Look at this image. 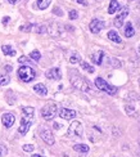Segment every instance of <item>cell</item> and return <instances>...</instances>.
<instances>
[{
	"label": "cell",
	"instance_id": "6da1fadb",
	"mask_svg": "<svg viewBox=\"0 0 140 157\" xmlns=\"http://www.w3.org/2000/svg\"><path fill=\"white\" fill-rule=\"evenodd\" d=\"M22 112H23V116H22L21 126H19L18 132H19V134L25 135L26 133L28 132L31 124H32V121H34L35 109H34V107H23V108H22Z\"/></svg>",
	"mask_w": 140,
	"mask_h": 157
},
{
	"label": "cell",
	"instance_id": "7a4b0ae2",
	"mask_svg": "<svg viewBox=\"0 0 140 157\" xmlns=\"http://www.w3.org/2000/svg\"><path fill=\"white\" fill-rule=\"evenodd\" d=\"M70 80H71V84L75 88H77L78 90H81V91H90V84H89V81L85 80V78L80 75L78 72H76V71H73V75H71Z\"/></svg>",
	"mask_w": 140,
	"mask_h": 157
},
{
	"label": "cell",
	"instance_id": "3957f363",
	"mask_svg": "<svg viewBox=\"0 0 140 157\" xmlns=\"http://www.w3.org/2000/svg\"><path fill=\"white\" fill-rule=\"evenodd\" d=\"M95 85H96V88L99 90H103L104 93H107L108 95H115L117 93V88L116 86H113V85H109L107 81H104L102 77H96L95 78Z\"/></svg>",
	"mask_w": 140,
	"mask_h": 157
},
{
	"label": "cell",
	"instance_id": "277c9868",
	"mask_svg": "<svg viewBox=\"0 0 140 157\" xmlns=\"http://www.w3.org/2000/svg\"><path fill=\"white\" fill-rule=\"evenodd\" d=\"M18 76H19V78H21L22 81L30 82V81H32L35 78L36 72L28 66H22V67L18 68Z\"/></svg>",
	"mask_w": 140,
	"mask_h": 157
},
{
	"label": "cell",
	"instance_id": "5b68a950",
	"mask_svg": "<svg viewBox=\"0 0 140 157\" xmlns=\"http://www.w3.org/2000/svg\"><path fill=\"white\" fill-rule=\"evenodd\" d=\"M57 112H58V107L54 103H48L41 108V116L45 120H53L57 116Z\"/></svg>",
	"mask_w": 140,
	"mask_h": 157
},
{
	"label": "cell",
	"instance_id": "8992f818",
	"mask_svg": "<svg viewBox=\"0 0 140 157\" xmlns=\"http://www.w3.org/2000/svg\"><path fill=\"white\" fill-rule=\"evenodd\" d=\"M68 138H81L82 136V124L80 121H73L67 132Z\"/></svg>",
	"mask_w": 140,
	"mask_h": 157
},
{
	"label": "cell",
	"instance_id": "52a82bcc",
	"mask_svg": "<svg viewBox=\"0 0 140 157\" xmlns=\"http://www.w3.org/2000/svg\"><path fill=\"white\" fill-rule=\"evenodd\" d=\"M46 31L49 32L50 36L58 37V36H61V34H62V27H61V25H59L58 22H51L48 27H46Z\"/></svg>",
	"mask_w": 140,
	"mask_h": 157
},
{
	"label": "cell",
	"instance_id": "ba28073f",
	"mask_svg": "<svg viewBox=\"0 0 140 157\" xmlns=\"http://www.w3.org/2000/svg\"><path fill=\"white\" fill-rule=\"evenodd\" d=\"M129 16V8L127 6H123V8L121 9V12L117 14V17L115 18V26L116 27H121V26L123 25V21L125 18Z\"/></svg>",
	"mask_w": 140,
	"mask_h": 157
},
{
	"label": "cell",
	"instance_id": "9c48e42d",
	"mask_svg": "<svg viewBox=\"0 0 140 157\" xmlns=\"http://www.w3.org/2000/svg\"><path fill=\"white\" fill-rule=\"evenodd\" d=\"M90 31L93 32V34H99L102 30H103V27H104V22L103 21H100V19H93V21L90 22Z\"/></svg>",
	"mask_w": 140,
	"mask_h": 157
},
{
	"label": "cell",
	"instance_id": "30bf717a",
	"mask_svg": "<svg viewBox=\"0 0 140 157\" xmlns=\"http://www.w3.org/2000/svg\"><path fill=\"white\" fill-rule=\"evenodd\" d=\"M41 139L49 146L54 144V136H53V133L50 132L49 129H44L41 132Z\"/></svg>",
	"mask_w": 140,
	"mask_h": 157
},
{
	"label": "cell",
	"instance_id": "8fae6325",
	"mask_svg": "<svg viewBox=\"0 0 140 157\" xmlns=\"http://www.w3.org/2000/svg\"><path fill=\"white\" fill-rule=\"evenodd\" d=\"M59 116H61L63 120H72L76 117V111L68 109V108H62L59 111Z\"/></svg>",
	"mask_w": 140,
	"mask_h": 157
},
{
	"label": "cell",
	"instance_id": "7c38bea8",
	"mask_svg": "<svg viewBox=\"0 0 140 157\" xmlns=\"http://www.w3.org/2000/svg\"><path fill=\"white\" fill-rule=\"evenodd\" d=\"M45 76L48 77V78H50V80H61V77H62V75H61V70H59L58 67L50 68L48 72L45 74Z\"/></svg>",
	"mask_w": 140,
	"mask_h": 157
},
{
	"label": "cell",
	"instance_id": "4fadbf2b",
	"mask_svg": "<svg viewBox=\"0 0 140 157\" xmlns=\"http://www.w3.org/2000/svg\"><path fill=\"white\" fill-rule=\"evenodd\" d=\"M14 121H16V117L13 113H4L2 117V122L5 128H10L14 124Z\"/></svg>",
	"mask_w": 140,
	"mask_h": 157
},
{
	"label": "cell",
	"instance_id": "5bb4252c",
	"mask_svg": "<svg viewBox=\"0 0 140 157\" xmlns=\"http://www.w3.org/2000/svg\"><path fill=\"white\" fill-rule=\"evenodd\" d=\"M34 90L36 91L39 95H41V97L48 94V89H46V86H45L44 84H36L35 86H34Z\"/></svg>",
	"mask_w": 140,
	"mask_h": 157
},
{
	"label": "cell",
	"instance_id": "9a60e30c",
	"mask_svg": "<svg viewBox=\"0 0 140 157\" xmlns=\"http://www.w3.org/2000/svg\"><path fill=\"white\" fill-rule=\"evenodd\" d=\"M103 57H104V52L99 50V52H96V53H94L91 56V59H93V62H94L95 64H102Z\"/></svg>",
	"mask_w": 140,
	"mask_h": 157
},
{
	"label": "cell",
	"instance_id": "2e32d148",
	"mask_svg": "<svg viewBox=\"0 0 140 157\" xmlns=\"http://www.w3.org/2000/svg\"><path fill=\"white\" fill-rule=\"evenodd\" d=\"M108 39H109V40H112V41L117 43V44H121V43H122V40H121V37H119V35L117 34L116 31H113V30L108 32Z\"/></svg>",
	"mask_w": 140,
	"mask_h": 157
},
{
	"label": "cell",
	"instance_id": "e0dca14e",
	"mask_svg": "<svg viewBox=\"0 0 140 157\" xmlns=\"http://www.w3.org/2000/svg\"><path fill=\"white\" fill-rule=\"evenodd\" d=\"M135 34V31H134V27H132V23L129 22V23H126V27H125V35L127 36V37H132Z\"/></svg>",
	"mask_w": 140,
	"mask_h": 157
},
{
	"label": "cell",
	"instance_id": "ac0fdd59",
	"mask_svg": "<svg viewBox=\"0 0 140 157\" xmlns=\"http://www.w3.org/2000/svg\"><path fill=\"white\" fill-rule=\"evenodd\" d=\"M73 149L76 152H81V153H88L89 152V147L86 144H75L73 146Z\"/></svg>",
	"mask_w": 140,
	"mask_h": 157
},
{
	"label": "cell",
	"instance_id": "d6986e66",
	"mask_svg": "<svg viewBox=\"0 0 140 157\" xmlns=\"http://www.w3.org/2000/svg\"><path fill=\"white\" fill-rule=\"evenodd\" d=\"M2 50H3V53L6 54V56H16V50L13 49L10 45H3Z\"/></svg>",
	"mask_w": 140,
	"mask_h": 157
},
{
	"label": "cell",
	"instance_id": "ffe728a7",
	"mask_svg": "<svg viewBox=\"0 0 140 157\" xmlns=\"http://www.w3.org/2000/svg\"><path fill=\"white\" fill-rule=\"evenodd\" d=\"M119 8V4H118V2L117 0H112V2L109 3V8H108V13H115L117 9Z\"/></svg>",
	"mask_w": 140,
	"mask_h": 157
},
{
	"label": "cell",
	"instance_id": "44dd1931",
	"mask_svg": "<svg viewBox=\"0 0 140 157\" xmlns=\"http://www.w3.org/2000/svg\"><path fill=\"white\" fill-rule=\"evenodd\" d=\"M51 3V0H37V8L39 9H46Z\"/></svg>",
	"mask_w": 140,
	"mask_h": 157
},
{
	"label": "cell",
	"instance_id": "7402d4cb",
	"mask_svg": "<svg viewBox=\"0 0 140 157\" xmlns=\"http://www.w3.org/2000/svg\"><path fill=\"white\" fill-rule=\"evenodd\" d=\"M10 81V77L9 75H4V74H0V85H8Z\"/></svg>",
	"mask_w": 140,
	"mask_h": 157
},
{
	"label": "cell",
	"instance_id": "603a6c76",
	"mask_svg": "<svg viewBox=\"0 0 140 157\" xmlns=\"http://www.w3.org/2000/svg\"><path fill=\"white\" fill-rule=\"evenodd\" d=\"M70 62H71L72 64H76V63H78V62H81V57H80V54H77V53H73V54L71 56V58H70Z\"/></svg>",
	"mask_w": 140,
	"mask_h": 157
},
{
	"label": "cell",
	"instance_id": "cb8c5ba5",
	"mask_svg": "<svg viewBox=\"0 0 140 157\" xmlns=\"http://www.w3.org/2000/svg\"><path fill=\"white\" fill-rule=\"evenodd\" d=\"M81 67H82L85 71H88L89 74H93V72H94V67H91L88 62H81Z\"/></svg>",
	"mask_w": 140,
	"mask_h": 157
},
{
	"label": "cell",
	"instance_id": "d4e9b609",
	"mask_svg": "<svg viewBox=\"0 0 140 157\" xmlns=\"http://www.w3.org/2000/svg\"><path fill=\"white\" fill-rule=\"evenodd\" d=\"M30 57H31L34 61H40V58H41V54H40L39 50H32L31 54H30Z\"/></svg>",
	"mask_w": 140,
	"mask_h": 157
},
{
	"label": "cell",
	"instance_id": "484cf974",
	"mask_svg": "<svg viewBox=\"0 0 140 157\" xmlns=\"http://www.w3.org/2000/svg\"><path fill=\"white\" fill-rule=\"evenodd\" d=\"M32 27H34V25H32V23H27V25H25V26H21L19 30H21V31H26V32H30L32 30Z\"/></svg>",
	"mask_w": 140,
	"mask_h": 157
},
{
	"label": "cell",
	"instance_id": "4316f807",
	"mask_svg": "<svg viewBox=\"0 0 140 157\" xmlns=\"http://www.w3.org/2000/svg\"><path fill=\"white\" fill-rule=\"evenodd\" d=\"M6 153H8V149H6V147L3 146V144H0V157H4Z\"/></svg>",
	"mask_w": 140,
	"mask_h": 157
},
{
	"label": "cell",
	"instance_id": "83f0119b",
	"mask_svg": "<svg viewBox=\"0 0 140 157\" xmlns=\"http://www.w3.org/2000/svg\"><path fill=\"white\" fill-rule=\"evenodd\" d=\"M34 149H35V147L32 146V144H25L23 146V151L25 152H32Z\"/></svg>",
	"mask_w": 140,
	"mask_h": 157
},
{
	"label": "cell",
	"instance_id": "f1b7e54d",
	"mask_svg": "<svg viewBox=\"0 0 140 157\" xmlns=\"http://www.w3.org/2000/svg\"><path fill=\"white\" fill-rule=\"evenodd\" d=\"M18 62H19V63H31L27 57H19V58H18Z\"/></svg>",
	"mask_w": 140,
	"mask_h": 157
},
{
	"label": "cell",
	"instance_id": "f546056e",
	"mask_svg": "<svg viewBox=\"0 0 140 157\" xmlns=\"http://www.w3.org/2000/svg\"><path fill=\"white\" fill-rule=\"evenodd\" d=\"M77 17H78V14H77L76 10H71L70 12V19H76Z\"/></svg>",
	"mask_w": 140,
	"mask_h": 157
},
{
	"label": "cell",
	"instance_id": "4dcf8cb0",
	"mask_svg": "<svg viewBox=\"0 0 140 157\" xmlns=\"http://www.w3.org/2000/svg\"><path fill=\"white\" fill-rule=\"evenodd\" d=\"M46 31V26H37V32L39 34H44Z\"/></svg>",
	"mask_w": 140,
	"mask_h": 157
},
{
	"label": "cell",
	"instance_id": "1f68e13d",
	"mask_svg": "<svg viewBox=\"0 0 140 157\" xmlns=\"http://www.w3.org/2000/svg\"><path fill=\"white\" fill-rule=\"evenodd\" d=\"M53 13H54V14H57V16H63L62 10L59 9V8H54V9H53Z\"/></svg>",
	"mask_w": 140,
	"mask_h": 157
},
{
	"label": "cell",
	"instance_id": "d6a6232c",
	"mask_svg": "<svg viewBox=\"0 0 140 157\" xmlns=\"http://www.w3.org/2000/svg\"><path fill=\"white\" fill-rule=\"evenodd\" d=\"M77 2H78L80 4H82V5H88V4H89L88 2H86V0H77Z\"/></svg>",
	"mask_w": 140,
	"mask_h": 157
},
{
	"label": "cell",
	"instance_id": "836d02e7",
	"mask_svg": "<svg viewBox=\"0 0 140 157\" xmlns=\"http://www.w3.org/2000/svg\"><path fill=\"white\" fill-rule=\"evenodd\" d=\"M6 22H9V17H5V18L3 19V23H4V25H6Z\"/></svg>",
	"mask_w": 140,
	"mask_h": 157
},
{
	"label": "cell",
	"instance_id": "e575fe53",
	"mask_svg": "<svg viewBox=\"0 0 140 157\" xmlns=\"http://www.w3.org/2000/svg\"><path fill=\"white\" fill-rule=\"evenodd\" d=\"M8 2H9L10 4H16V3L18 2V0H8Z\"/></svg>",
	"mask_w": 140,
	"mask_h": 157
},
{
	"label": "cell",
	"instance_id": "d590c367",
	"mask_svg": "<svg viewBox=\"0 0 140 157\" xmlns=\"http://www.w3.org/2000/svg\"><path fill=\"white\" fill-rule=\"evenodd\" d=\"M54 128L55 129H59V128H61V125H59V124H54Z\"/></svg>",
	"mask_w": 140,
	"mask_h": 157
},
{
	"label": "cell",
	"instance_id": "8d00e7d4",
	"mask_svg": "<svg viewBox=\"0 0 140 157\" xmlns=\"http://www.w3.org/2000/svg\"><path fill=\"white\" fill-rule=\"evenodd\" d=\"M32 157H44V156H40V155H32Z\"/></svg>",
	"mask_w": 140,
	"mask_h": 157
},
{
	"label": "cell",
	"instance_id": "74e56055",
	"mask_svg": "<svg viewBox=\"0 0 140 157\" xmlns=\"http://www.w3.org/2000/svg\"><path fill=\"white\" fill-rule=\"evenodd\" d=\"M63 157H68V156H67V155H64V156H63Z\"/></svg>",
	"mask_w": 140,
	"mask_h": 157
}]
</instances>
